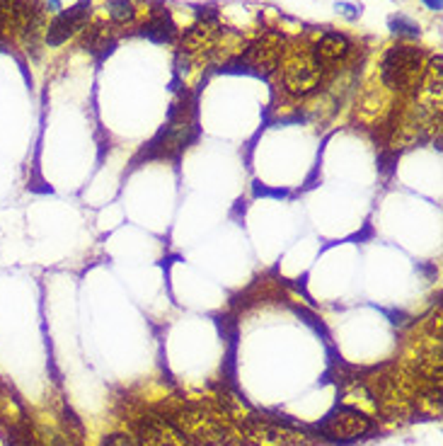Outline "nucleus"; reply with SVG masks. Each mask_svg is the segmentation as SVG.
<instances>
[{
	"label": "nucleus",
	"mask_w": 443,
	"mask_h": 446,
	"mask_svg": "<svg viewBox=\"0 0 443 446\" xmlns=\"http://www.w3.org/2000/svg\"><path fill=\"white\" fill-rule=\"evenodd\" d=\"M368 419L356 410H339L330 414L325 422V434L335 442H354V439L363 437L368 432Z\"/></svg>",
	"instance_id": "39448f33"
},
{
	"label": "nucleus",
	"mask_w": 443,
	"mask_h": 446,
	"mask_svg": "<svg viewBox=\"0 0 443 446\" xmlns=\"http://www.w3.org/2000/svg\"><path fill=\"white\" fill-rule=\"evenodd\" d=\"M252 192H255V197H276V199L288 197V190H269V187H265L262 182H255Z\"/></svg>",
	"instance_id": "f8f14e48"
},
{
	"label": "nucleus",
	"mask_w": 443,
	"mask_h": 446,
	"mask_svg": "<svg viewBox=\"0 0 443 446\" xmlns=\"http://www.w3.org/2000/svg\"><path fill=\"white\" fill-rule=\"evenodd\" d=\"M390 29L402 36H419L421 32L419 25H416L414 20H409L407 15H393V18H390Z\"/></svg>",
	"instance_id": "9b49d317"
},
{
	"label": "nucleus",
	"mask_w": 443,
	"mask_h": 446,
	"mask_svg": "<svg viewBox=\"0 0 443 446\" xmlns=\"http://www.w3.org/2000/svg\"><path fill=\"white\" fill-rule=\"evenodd\" d=\"M279 54H281V49H279L276 36H262L245 51V61L257 71H272L279 64Z\"/></svg>",
	"instance_id": "0eeeda50"
},
{
	"label": "nucleus",
	"mask_w": 443,
	"mask_h": 446,
	"mask_svg": "<svg viewBox=\"0 0 443 446\" xmlns=\"http://www.w3.org/2000/svg\"><path fill=\"white\" fill-rule=\"evenodd\" d=\"M87 18H90V0H78L71 8L59 10L56 18L49 22V27H46V34H44L46 44L61 46L63 41H68L73 34L85 27Z\"/></svg>",
	"instance_id": "20e7f679"
},
{
	"label": "nucleus",
	"mask_w": 443,
	"mask_h": 446,
	"mask_svg": "<svg viewBox=\"0 0 443 446\" xmlns=\"http://www.w3.org/2000/svg\"><path fill=\"white\" fill-rule=\"evenodd\" d=\"M194 141V122L187 114V109H172L170 122L162 127L160 134L146 146L143 155L146 158H157V160H172L179 158L184 148Z\"/></svg>",
	"instance_id": "f03ea898"
},
{
	"label": "nucleus",
	"mask_w": 443,
	"mask_h": 446,
	"mask_svg": "<svg viewBox=\"0 0 443 446\" xmlns=\"http://www.w3.org/2000/svg\"><path fill=\"white\" fill-rule=\"evenodd\" d=\"M0 29H3V22H0Z\"/></svg>",
	"instance_id": "dca6fc26"
},
{
	"label": "nucleus",
	"mask_w": 443,
	"mask_h": 446,
	"mask_svg": "<svg viewBox=\"0 0 443 446\" xmlns=\"http://www.w3.org/2000/svg\"><path fill=\"white\" fill-rule=\"evenodd\" d=\"M424 3H426V8L434 10V13H439L441 10V0H424Z\"/></svg>",
	"instance_id": "2eb2a0df"
},
{
	"label": "nucleus",
	"mask_w": 443,
	"mask_h": 446,
	"mask_svg": "<svg viewBox=\"0 0 443 446\" xmlns=\"http://www.w3.org/2000/svg\"><path fill=\"white\" fill-rule=\"evenodd\" d=\"M335 10L349 20H356L358 15H361V5H351V3H335Z\"/></svg>",
	"instance_id": "ddd939ff"
},
{
	"label": "nucleus",
	"mask_w": 443,
	"mask_h": 446,
	"mask_svg": "<svg viewBox=\"0 0 443 446\" xmlns=\"http://www.w3.org/2000/svg\"><path fill=\"white\" fill-rule=\"evenodd\" d=\"M141 442H143V446H184L182 439L167 424L157 422V419H148V422L141 424Z\"/></svg>",
	"instance_id": "1a4fd4ad"
},
{
	"label": "nucleus",
	"mask_w": 443,
	"mask_h": 446,
	"mask_svg": "<svg viewBox=\"0 0 443 446\" xmlns=\"http://www.w3.org/2000/svg\"><path fill=\"white\" fill-rule=\"evenodd\" d=\"M323 76L325 71L315 61L313 51H298L283 68V85H286L288 92L303 97L323 83Z\"/></svg>",
	"instance_id": "7ed1b4c3"
},
{
	"label": "nucleus",
	"mask_w": 443,
	"mask_h": 446,
	"mask_svg": "<svg viewBox=\"0 0 443 446\" xmlns=\"http://www.w3.org/2000/svg\"><path fill=\"white\" fill-rule=\"evenodd\" d=\"M349 51H351V44L344 34L327 32V34L320 36V41L315 44L313 56H315V61L320 64V68L327 71V68L342 64V61L349 56Z\"/></svg>",
	"instance_id": "423d86ee"
},
{
	"label": "nucleus",
	"mask_w": 443,
	"mask_h": 446,
	"mask_svg": "<svg viewBox=\"0 0 443 446\" xmlns=\"http://www.w3.org/2000/svg\"><path fill=\"white\" fill-rule=\"evenodd\" d=\"M146 36L153 41H172L177 36V27L172 22L170 13L165 8H155L150 15H148V22H146Z\"/></svg>",
	"instance_id": "6e6552de"
},
{
	"label": "nucleus",
	"mask_w": 443,
	"mask_h": 446,
	"mask_svg": "<svg viewBox=\"0 0 443 446\" xmlns=\"http://www.w3.org/2000/svg\"><path fill=\"white\" fill-rule=\"evenodd\" d=\"M421 49L416 46H390L388 54L383 56L381 64V76L383 83L393 90H412L419 83V73H421Z\"/></svg>",
	"instance_id": "f257e3e1"
},
{
	"label": "nucleus",
	"mask_w": 443,
	"mask_h": 446,
	"mask_svg": "<svg viewBox=\"0 0 443 446\" xmlns=\"http://www.w3.org/2000/svg\"><path fill=\"white\" fill-rule=\"evenodd\" d=\"M104 446H134V444H131V439L124 437V434H114V437L104 439Z\"/></svg>",
	"instance_id": "4468645a"
},
{
	"label": "nucleus",
	"mask_w": 443,
	"mask_h": 446,
	"mask_svg": "<svg viewBox=\"0 0 443 446\" xmlns=\"http://www.w3.org/2000/svg\"><path fill=\"white\" fill-rule=\"evenodd\" d=\"M109 18H112L114 25H126L136 18V10L129 0H112L109 3Z\"/></svg>",
	"instance_id": "9d476101"
}]
</instances>
